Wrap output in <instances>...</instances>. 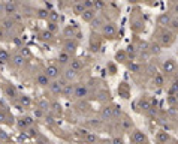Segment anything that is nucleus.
<instances>
[{
    "instance_id": "412c9836",
    "label": "nucleus",
    "mask_w": 178,
    "mask_h": 144,
    "mask_svg": "<svg viewBox=\"0 0 178 144\" xmlns=\"http://www.w3.org/2000/svg\"><path fill=\"white\" fill-rule=\"evenodd\" d=\"M171 27H172V29H178V18H172V21H171Z\"/></svg>"
},
{
    "instance_id": "f257e3e1",
    "label": "nucleus",
    "mask_w": 178,
    "mask_h": 144,
    "mask_svg": "<svg viewBox=\"0 0 178 144\" xmlns=\"http://www.w3.org/2000/svg\"><path fill=\"white\" fill-rule=\"evenodd\" d=\"M45 75L49 78V80H56V78L60 75V69H58V66H57V65H49V66L46 68Z\"/></svg>"
},
{
    "instance_id": "4be33fe9",
    "label": "nucleus",
    "mask_w": 178,
    "mask_h": 144,
    "mask_svg": "<svg viewBox=\"0 0 178 144\" xmlns=\"http://www.w3.org/2000/svg\"><path fill=\"white\" fill-rule=\"evenodd\" d=\"M172 12H174V15H177L178 17V3L174 5V8H172Z\"/></svg>"
},
{
    "instance_id": "9b49d317",
    "label": "nucleus",
    "mask_w": 178,
    "mask_h": 144,
    "mask_svg": "<svg viewBox=\"0 0 178 144\" xmlns=\"http://www.w3.org/2000/svg\"><path fill=\"white\" fill-rule=\"evenodd\" d=\"M78 75V72H75V71H72V69H67L66 72H65V80H66L67 83H72L75 78Z\"/></svg>"
},
{
    "instance_id": "ddd939ff",
    "label": "nucleus",
    "mask_w": 178,
    "mask_h": 144,
    "mask_svg": "<svg viewBox=\"0 0 178 144\" xmlns=\"http://www.w3.org/2000/svg\"><path fill=\"white\" fill-rule=\"evenodd\" d=\"M58 60H60L61 65H67V63H70V54H67V53H65V51H61V53L58 54Z\"/></svg>"
},
{
    "instance_id": "9d476101",
    "label": "nucleus",
    "mask_w": 178,
    "mask_h": 144,
    "mask_svg": "<svg viewBox=\"0 0 178 144\" xmlns=\"http://www.w3.org/2000/svg\"><path fill=\"white\" fill-rule=\"evenodd\" d=\"M117 32V29H115V26L114 24H105V27H103V33L108 35V36H114Z\"/></svg>"
},
{
    "instance_id": "39448f33",
    "label": "nucleus",
    "mask_w": 178,
    "mask_h": 144,
    "mask_svg": "<svg viewBox=\"0 0 178 144\" xmlns=\"http://www.w3.org/2000/svg\"><path fill=\"white\" fill-rule=\"evenodd\" d=\"M171 21H172V17L169 14H162L159 18H157V23L160 26H171Z\"/></svg>"
},
{
    "instance_id": "f03ea898",
    "label": "nucleus",
    "mask_w": 178,
    "mask_h": 144,
    "mask_svg": "<svg viewBox=\"0 0 178 144\" xmlns=\"http://www.w3.org/2000/svg\"><path fill=\"white\" fill-rule=\"evenodd\" d=\"M130 140H132L133 144H144L145 141H147V137H145L142 132H139V131H135V132L130 135Z\"/></svg>"
},
{
    "instance_id": "1a4fd4ad",
    "label": "nucleus",
    "mask_w": 178,
    "mask_h": 144,
    "mask_svg": "<svg viewBox=\"0 0 178 144\" xmlns=\"http://www.w3.org/2000/svg\"><path fill=\"white\" fill-rule=\"evenodd\" d=\"M94 15H96V12L93 11V9H85V11L82 12V15H81V17H82V20H84V21H91Z\"/></svg>"
},
{
    "instance_id": "f8f14e48",
    "label": "nucleus",
    "mask_w": 178,
    "mask_h": 144,
    "mask_svg": "<svg viewBox=\"0 0 178 144\" xmlns=\"http://www.w3.org/2000/svg\"><path fill=\"white\" fill-rule=\"evenodd\" d=\"M72 11L75 12V14H81V15H82V12L85 11V8H84V3H82V2H78V3H73V5H72Z\"/></svg>"
},
{
    "instance_id": "20e7f679",
    "label": "nucleus",
    "mask_w": 178,
    "mask_h": 144,
    "mask_svg": "<svg viewBox=\"0 0 178 144\" xmlns=\"http://www.w3.org/2000/svg\"><path fill=\"white\" fill-rule=\"evenodd\" d=\"M63 87H65V83H61V81H54L49 84V89L54 95H60L63 92Z\"/></svg>"
},
{
    "instance_id": "4468645a",
    "label": "nucleus",
    "mask_w": 178,
    "mask_h": 144,
    "mask_svg": "<svg viewBox=\"0 0 178 144\" xmlns=\"http://www.w3.org/2000/svg\"><path fill=\"white\" fill-rule=\"evenodd\" d=\"M70 69L72 71H75V72H78L82 69V63H81V60H70Z\"/></svg>"
},
{
    "instance_id": "423d86ee",
    "label": "nucleus",
    "mask_w": 178,
    "mask_h": 144,
    "mask_svg": "<svg viewBox=\"0 0 178 144\" xmlns=\"http://www.w3.org/2000/svg\"><path fill=\"white\" fill-rule=\"evenodd\" d=\"M75 84H72V83H67V84H65V87H63V92H61V95H65L66 98H69V96H72L73 95V92H75Z\"/></svg>"
},
{
    "instance_id": "6ab92c4d",
    "label": "nucleus",
    "mask_w": 178,
    "mask_h": 144,
    "mask_svg": "<svg viewBox=\"0 0 178 144\" xmlns=\"http://www.w3.org/2000/svg\"><path fill=\"white\" fill-rule=\"evenodd\" d=\"M85 138H87L89 143H94V141H96V135H94V134H87Z\"/></svg>"
},
{
    "instance_id": "6e6552de",
    "label": "nucleus",
    "mask_w": 178,
    "mask_h": 144,
    "mask_svg": "<svg viewBox=\"0 0 178 144\" xmlns=\"http://www.w3.org/2000/svg\"><path fill=\"white\" fill-rule=\"evenodd\" d=\"M75 50H77V42L67 41L66 44H65V53H67V54H72V53H75Z\"/></svg>"
},
{
    "instance_id": "dca6fc26",
    "label": "nucleus",
    "mask_w": 178,
    "mask_h": 144,
    "mask_svg": "<svg viewBox=\"0 0 178 144\" xmlns=\"http://www.w3.org/2000/svg\"><path fill=\"white\" fill-rule=\"evenodd\" d=\"M111 117H112V108L106 107V108L102 110V119H103V120H108V119H111Z\"/></svg>"
},
{
    "instance_id": "0eeeda50",
    "label": "nucleus",
    "mask_w": 178,
    "mask_h": 144,
    "mask_svg": "<svg viewBox=\"0 0 178 144\" xmlns=\"http://www.w3.org/2000/svg\"><path fill=\"white\" fill-rule=\"evenodd\" d=\"M175 68H177V65H175L174 60H166V62L163 63V72H165V74H171V72L175 71Z\"/></svg>"
},
{
    "instance_id": "b1692460",
    "label": "nucleus",
    "mask_w": 178,
    "mask_h": 144,
    "mask_svg": "<svg viewBox=\"0 0 178 144\" xmlns=\"http://www.w3.org/2000/svg\"><path fill=\"white\" fill-rule=\"evenodd\" d=\"M49 29H51V30H56V24L51 23V24H49Z\"/></svg>"
},
{
    "instance_id": "aec40b11",
    "label": "nucleus",
    "mask_w": 178,
    "mask_h": 144,
    "mask_svg": "<svg viewBox=\"0 0 178 144\" xmlns=\"http://www.w3.org/2000/svg\"><path fill=\"white\" fill-rule=\"evenodd\" d=\"M159 140L163 143V141H168V134L166 132H160L159 134Z\"/></svg>"
},
{
    "instance_id": "7ed1b4c3",
    "label": "nucleus",
    "mask_w": 178,
    "mask_h": 144,
    "mask_svg": "<svg viewBox=\"0 0 178 144\" xmlns=\"http://www.w3.org/2000/svg\"><path fill=\"white\" fill-rule=\"evenodd\" d=\"M87 93H89V87H87V86H84V84H79V86L75 87L73 96H75V98H78V99H81V98L87 96Z\"/></svg>"
},
{
    "instance_id": "2eb2a0df",
    "label": "nucleus",
    "mask_w": 178,
    "mask_h": 144,
    "mask_svg": "<svg viewBox=\"0 0 178 144\" xmlns=\"http://www.w3.org/2000/svg\"><path fill=\"white\" fill-rule=\"evenodd\" d=\"M36 81H38V84H39V86H42V87H44V86H48V84H49V78L46 77L45 74H42V75H39Z\"/></svg>"
},
{
    "instance_id": "f3484780",
    "label": "nucleus",
    "mask_w": 178,
    "mask_h": 144,
    "mask_svg": "<svg viewBox=\"0 0 178 144\" xmlns=\"http://www.w3.org/2000/svg\"><path fill=\"white\" fill-rule=\"evenodd\" d=\"M162 39H163V44L168 45V44H171V42H172L174 36H172V33H166V32H165V33H163V38H162Z\"/></svg>"
},
{
    "instance_id": "a211bd4d",
    "label": "nucleus",
    "mask_w": 178,
    "mask_h": 144,
    "mask_svg": "<svg viewBox=\"0 0 178 144\" xmlns=\"http://www.w3.org/2000/svg\"><path fill=\"white\" fill-rule=\"evenodd\" d=\"M163 83H165V80H163L162 75H156V77H154V86L160 87V86H163Z\"/></svg>"
},
{
    "instance_id": "5701e85b",
    "label": "nucleus",
    "mask_w": 178,
    "mask_h": 144,
    "mask_svg": "<svg viewBox=\"0 0 178 144\" xmlns=\"http://www.w3.org/2000/svg\"><path fill=\"white\" fill-rule=\"evenodd\" d=\"M112 144H123V140L121 138H114V140H112Z\"/></svg>"
}]
</instances>
